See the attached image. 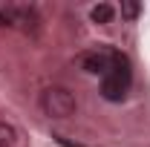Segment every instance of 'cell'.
<instances>
[{
	"label": "cell",
	"mask_w": 150,
	"mask_h": 147,
	"mask_svg": "<svg viewBox=\"0 0 150 147\" xmlns=\"http://www.w3.org/2000/svg\"><path fill=\"white\" fill-rule=\"evenodd\" d=\"M15 136H18L15 127H12L9 121L0 118V147H12V144H15Z\"/></svg>",
	"instance_id": "5b68a950"
},
{
	"label": "cell",
	"mask_w": 150,
	"mask_h": 147,
	"mask_svg": "<svg viewBox=\"0 0 150 147\" xmlns=\"http://www.w3.org/2000/svg\"><path fill=\"white\" fill-rule=\"evenodd\" d=\"M75 95L67 87H46L40 92V110L49 118H69L75 112Z\"/></svg>",
	"instance_id": "6da1fadb"
},
{
	"label": "cell",
	"mask_w": 150,
	"mask_h": 147,
	"mask_svg": "<svg viewBox=\"0 0 150 147\" xmlns=\"http://www.w3.org/2000/svg\"><path fill=\"white\" fill-rule=\"evenodd\" d=\"M121 15H124L127 20H136L139 15H142V6H139V3H130V0H127V3H121Z\"/></svg>",
	"instance_id": "8992f818"
},
{
	"label": "cell",
	"mask_w": 150,
	"mask_h": 147,
	"mask_svg": "<svg viewBox=\"0 0 150 147\" xmlns=\"http://www.w3.org/2000/svg\"><path fill=\"white\" fill-rule=\"evenodd\" d=\"M0 26L12 29V3H0Z\"/></svg>",
	"instance_id": "52a82bcc"
},
{
	"label": "cell",
	"mask_w": 150,
	"mask_h": 147,
	"mask_svg": "<svg viewBox=\"0 0 150 147\" xmlns=\"http://www.w3.org/2000/svg\"><path fill=\"white\" fill-rule=\"evenodd\" d=\"M130 66H121V69H112L110 75H104L101 78V95L107 98V101H124V95H127V90H130Z\"/></svg>",
	"instance_id": "7a4b0ae2"
},
{
	"label": "cell",
	"mask_w": 150,
	"mask_h": 147,
	"mask_svg": "<svg viewBox=\"0 0 150 147\" xmlns=\"http://www.w3.org/2000/svg\"><path fill=\"white\" fill-rule=\"evenodd\" d=\"M12 29H20L26 35H38L40 18L32 6H12Z\"/></svg>",
	"instance_id": "3957f363"
},
{
	"label": "cell",
	"mask_w": 150,
	"mask_h": 147,
	"mask_svg": "<svg viewBox=\"0 0 150 147\" xmlns=\"http://www.w3.org/2000/svg\"><path fill=\"white\" fill-rule=\"evenodd\" d=\"M112 15H115V9H112L110 3H98V6L90 9V20L93 23H110Z\"/></svg>",
	"instance_id": "277c9868"
}]
</instances>
